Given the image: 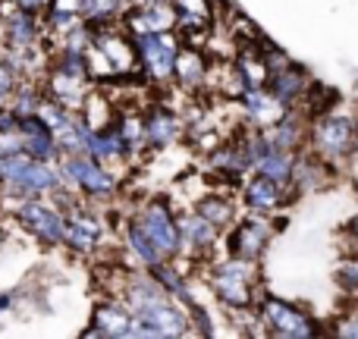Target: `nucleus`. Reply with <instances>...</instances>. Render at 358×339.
<instances>
[{
	"label": "nucleus",
	"mask_w": 358,
	"mask_h": 339,
	"mask_svg": "<svg viewBox=\"0 0 358 339\" xmlns=\"http://www.w3.org/2000/svg\"><path fill=\"white\" fill-rule=\"evenodd\" d=\"M57 170H60V182L66 189H73L82 201L92 204H110L123 192V179L117 176L107 164L94 161V157L82 154H60L57 157Z\"/></svg>",
	"instance_id": "nucleus-1"
},
{
	"label": "nucleus",
	"mask_w": 358,
	"mask_h": 339,
	"mask_svg": "<svg viewBox=\"0 0 358 339\" xmlns=\"http://www.w3.org/2000/svg\"><path fill=\"white\" fill-rule=\"evenodd\" d=\"M204 283H208V292L223 311L248 308V305H255V296H258V264L223 254V258L208 264Z\"/></svg>",
	"instance_id": "nucleus-2"
},
{
	"label": "nucleus",
	"mask_w": 358,
	"mask_h": 339,
	"mask_svg": "<svg viewBox=\"0 0 358 339\" xmlns=\"http://www.w3.org/2000/svg\"><path fill=\"white\" fill-rule=\"evenodd\" d=\"M321 161H327L334 170L346 167L355 151V113L340 110V104L324 110L308 123V145Z\"/></svg>",
	"instance_id": "nucleus-3"
},
{
	"label": "nucleus",
	"mask_w": 358,
	"mask_h": 339,
	"mask_svg": "<svg viewBox=\"0 0 358 339\" xmlns=\"http://www.w3.org/2000/svg\"><path fill=\"white\" fill-rule=\"evenodd\" d=\"M255 315H258L264 336H277V339H315L324 333L321 321L311 311H305L302 305L286 302L280 296L261 292L255 296Z\"/></svg>",
	"instance_id": "nucleus-4"
},
{
	"label": "nucleus",
	"mask_w": 358,
	"mask_h": 339,
	"mask_svg": "<svg viewBox=\"0 0 358 339\" xmlns=\"http://www.w3.org/2000/svg\"><path fill=\"white\" fill-rule=\"evenodd\" d=\"M136 69L148 85L167 88L173 85V63L179 54V38L173 31H132L129 35Z\"/></svg>",
	"instance_id": "nucleus-5"
},
{
	"label": "nucleus",
	"mask_w": 358,
	"mask_h": 339,
	"mask_svg": "<svg viewBox=\"0 0 358 339\" xmlns=\"http://www.w3.org/2000/svg\"><path fill=\"white\" fill-rule=\"evenodd\" d=\"M10 220H16L41 248L54 252L63 248V233H66V214L57 208L50 198H22L10 210Z\"/></svg>",
	"instance_id": "nucleus-6"
},
{
	"label": "nucleus",
	"mask_w": 358,
	"mask_h": 339,
	"mask_svg": "<svg viewBox=\"0 0 358 339\" xmlns=\"http://www.w3.org/2000/svg\"><path fill=\"white\" fill-rule=\"evenodd\" d=\"M273 217L277 214H255V210H248L245 217H236L233 226L223 229L227 236H220L227 242V254L248 261V264H258L267 254V245L273 242V236L280 229L273 223Z\"/></svg>",
	"instance_id": "nucleus-7"
},
{
	"label": "nucleus",
	"mask_w": 358,
	"mask_h": 339,
	"mask_svg": "<svg viewBox=\"0 0 358 339\" xmlns=\"http://www.w3.org/2000/svg\"><path fill=\"white\" fill-rule=\"evenodd\" d=\"M132 220L145 229L151 245L161 252V258H179V226H176V204L167 195H155L132 210Z\"/></svg>",
	"instance_id": "nucleus-8"
},
{
	"label": "nucleus",
	"mask_w": 358,
	"mask_h": 339,
	"mask_svg": "<svg viewBox=\"0 0 358 339\" xmlns=\"http://www.w3.org/2000/svg\"><path fill=\"white\" fill-rule=\"evenodd\" d=\"M107 233V223L101 220L98 208L92 201H79L73 210L66 214V233H63V248L69 254H79V258H88L101 248Z\"/></svg>",
	"instance_id": "nucleus-9"
},
{
	"label": "nucleus",
	"mask_w": 358,
	"mask_h": 339,
	"mask_svg": "<svg viewBox=\"0 0 358 339\" xmlns=\"http://www.w3.org/2000/svg\"><path fill=\"white\" fill-rule=\"evenodd\" d=\"M176 226H179V258H189L192 264L214 258V248L220 245V229L198 217L195 210H176Z\"/></svg>",
	"instance_id": "nucleus-10"
},
{
	"label": "nucleus",
	"mask_w": 358,
	"mask_h": 339,
	"mask_svg": "<svg viewBox=\"0 0 358 339\" xmlns=\"http://www.w3.org/2000/svg\"><path fill=\"white\" fill-rule=\"evenodd\" d=\"M334 179H336V170L330 167L327 161H321L311 148H302V151H296V161H292L289 198H302V195L324 192Z\"/></svg>",
	"instance_id": "nucleus-11"
},
{
	"label": "nucleus",
	"mask_w": 358,
	"mask_h": 339,
	"mask_svg": "<svg viewBox=\"0 0 358 339\" xmlns=\"http://www.w3.org/2000/svg\"><path fill=\"white\" fill-rule=\"evenodd\" d=\"M311 82H315V75H311L308 69L302 66V63L292 60L289 66L277 69V73H267L264 92L271 94V98L277 101L283 110H289V107H299V104L305 101V94H308Z\"/></svg>",
	"instance_id": "nucleus-12"
},
{
	"label": "nucleus",
	"mask_w": 358,
	"mask_h": 339,
	"mask_svg": "<svg viewBox=\"0 0 358 339\" xmlns=\"http://www.w3.org/2000/svg\"><path fill=\"white\" fill-rule=\"evenodd\" d=\"M142 120H145V145L155 154L170 151L179 138H185L182 117L167 104H155L151 110H142Z\"/></svg>",
	"instance_id": "nucleus-13"
},
{
	"label": "nucleus",
	"mask_w": 358,
	"mask_h": 339,
	"mask_svg": "<svg viewBox=\"0 0 358 339\" xmlns=\"http://www.w3.org/2000/svg\"><path fill=\"white\" fill-rule=\"evenodd\" d=\"M44 44V22L41 16L31 13H10L6 19H0V48L6 50H31Z\"/></svg>",
	"instance_id": "nucleus-14"
},
{
	"label": "nucleus",
	"mask_w": 358,
	"mask_h": 339,
	"mask_svg": "<svg viewBox=\"0 0 358 339\" xmlns=\"http://www.w3.org/2000/svg\"><path fill=\"white\" fill-rule=\"evenodd\" d=\"M239 195H242L245 210H255V214H277V210L289 201V192L280 189L277 182L264 179L261 173H255V170L248 173V176H242Z\"/></svg>",
	"instance_id": "nucleus-15"
},
{
	"label": "nucleus",
	"mask_w": 358,
	"mask_h": 339,
	"mask_svg": "<svg viewBox=\"0 0 358 339\" xmlns=\"http://www.w3.org/2000/svg\"><path fill=\"white\" fill-rule=\"evenodd\" d=\"M308 123L311 120L305 117L302 107H289V110H283L271 126H267L264 136L273 148L292 151V154H296V151H302L305 145H308Z\"/></svg>",
	"instance_id": "nucleus-16"
},
{
	"label": "nucleus",
	"mask_w": 358,
	"mask_h": 339,
	"mask_svg": "<svg viewBox=\"0 0 358 339\" xmlns=\"http://www.w3.org/2000/svg\"><path fill=\"white\" fill-rule=\"evenodd\" d=\"M210 73V54L204 48H189V44H179V54L173 63V85L182 88L189 94H201L204 82Z\"/></svg>",
	"instance_id": "nucleus-17"
},
{
	"label": "nucleus",
	"mask_w": 358,
	"mask_h": 339,
	"mask_svg": "<svg viewBox=\"0 0 358 339\" xmlns=\"http://www.w3.org/2000/svg\"><path fill=\"white\" fill-rule=\"evenodd\" d=\"M82 154L94 157V161L107 164V167H113V164H129V148H126V138L117 126V117H113L110 123L88 132Z\"/></svg>",
	"instance_id": "nucleus-18"
},
{
	"label": "nucleus",
	"mask_w": 358,
	"mask_h": 339,
	"mask_svg": "<svg viewBox=\"0 0 358 339\" xmlns=\"http://www.w3.org/2000/svg\"><path fill=\"white\" fill-rule=\"evenodd\" d=\"M132 315L126 311V305L120 298H104V302L94 305L92 321L82 330V336L92 339H126V330H129Z\"/></svg>",
	"instance_id": "nucleus-19"
},
{
	"label": "nucleus",
	"mask_w": 358,
	"mask_h": 339,
	"mask_svg": "<svg viewBox=\"0 0 358 339\" xmlns=\"http://www.w3.org/2000/svg\"><path fill=\"white\" fill-rule=\"evenodd\" d=\"M41 88L48 98H54L57 104H63L66 110L79 113L82 104H85L88 92L94 88L92 79H76V75H63L57 73V69H48V73L41 75Z\"/></svg>",
	"instance_id": "nucleus-20"
},
{
	"label": "nucleus",
	"mask_w": 358,
	"mask_h": 339,
	"mask_svg": "<svg viewBox=\"0 0 358 339\" xmlns=\"http://www.w3.org/2000/svg\"><path fill=\"white\" fill-rule=\"evenodd\" d=\"M16 132H19V138H22V151L31 157V161L57 164V157H60V145H57L54 132H50L38 117H19Z\"/></svg>",
	"instance_id": "nucleus-21"
},
{
	"label": "nucleus",
	"mask_w": 358,
	"mask_h": 339,
	"mask_svg": "<svg viewBox=\"0 0 358 339\" xmlns=\"http://www.w3.org/2000/svg\"><path fill=\"white\" fill-rule=\"evenodd\" d=\"M236 104H239V113H242L239 123L242 126H255V129H267V126L283 113V107H280L277 101L264 92V85L242 88L239 98H236Z\"/></svg>",
	"instance_id": "nucleus-22"
},
{
	"label": "nucleus",
	"mask_w": 358,
	"mask_h": 339,
	"mask_svg": "<svg viewBox=\"0 0 358 339\" xmlns=\"http://www.w3.org/2000/svg\"><path fill=\"white\" fill-rule=\"evenodd\" d=\"M192 210H195L198 217H204L208 223H214L220 233L227 226H233L236 217H239L236 198L227 195V192H217V189H208L204 195H195V201H192Z\"/></svg>",
	"instance_id": "nucleus-23"
},
{
	"label": "nucleus",
	"mask_w": 358,
	"mask_h": 339,
	"mask_svg": "<svg viewBox=\"0 0 358 339\" xmlns=\"http://www.w3.org/2000/svg\"><path fill=\"white\" fill-rule=\"evenodd\" d=\"M123 252L129 254L136 267H155L157 261H164L161 252L151 245V239L145 236V229L138 226L132 217H126V223H123Z\"/></svg>",
	"instance_id": "nucleus-24"
},
{
	"label": "nucleus",
	"mask_w": 358,
	"mask_h": 339,
	"mask_svg": "<svg viewBox=\"0 0 358 339\" xmlns=\"http://www.w3.org/2000/svg\"><path fill=\"white\" fill-rule=\"evenodd\" d=\"M138 0H82V19L94 29L101 25H120L126 10H132Z\"/></svg>",
	"instance_id": "nucleus-25"
},
{
	"label": "nucleus",
	"mask_w": 358,
	"mask_h": 339,
	"mask_svg": "<svg viewBox=\"0 0 358 339\" xmlns=\"http://www.w3.org/2000/svg\"><path fill=\"white\" fill-rule=\"evenodd\" d=\"M292 161H296V154L292 151H280V148H271L261 161H255V173H261L264 179H271V182H277L280 189L289 192V179H292Z\"/></svg>",
	"instance_id": "nucleus-26"
},
{
	"label": "nucleus",
	"mask_w": 358,
	"mask_h": 339,
	"mask_svg": "<svg viewBox=\"0 0 358 339\" xmlns=\"http://www.w3.org/2000/svg\"><path fill=\"white\" fill-rule=\"evenodd\" d=\"M41 98H44L41 82H35V79H19L16 88H13V94H10V101H6V110H10L16 120H19V117H35V113H38V104H41Z\"/></svg>",
	"instance_id": "nucleus-27"
},
{
	"label": "nucleus",
	"mask_w": 358,
	"mask_h": 339,
	"mask_svg": "<svg viewBox=\"0 0 358 339\" xmlns=\"http://www.w3.org/2000/svg\"><path fill=\"white\" fill-rule=\"evenodd\" d=\"M334 280H336V286L346 292V298L358 296V254H352V252L343 254L336 271H334Z\"/></svg>",
	"instance_id": "nucleus-28"
},
{
	"label": "nucleus",
	"mask_w": 358,
	"mask_h": 339,
	"mask_svg": "<svg viewBox=\"0 0 358 339\" xmlns=\"http://www.w3.org/2000/svg\"><path fill=\"white\" fill-rule=\"evenodd\" d=\"M330 336L340 339H358V298H346L343 311L330 324Z\"/></svg>",
	"instance_id": "nucleus-29"
},
{
	"label": "nucleus",
	"mask_w": 358,
	"mask_h": 339,
	"mask_svg": "<svg viewBox=\"0 0 358 339\" xmlns=\"http://www.w3.org/2000/svg\"><path fill=\"white\" fill-rule=\"evenodd\" d=\"M35 117L41 120V123L48 126L50 132H54V129H60V126L66 123L69 117H73V110H66V107H63V104H57L54 98H48V94H44V98H41V104H38V113H35Z\"/></svg>",
	"instance_id": "nucleus-30"
},
{
	"label": "nucleus",
	"mask_w": 358,
	"mask_h": 339,
	"mask_svg": "<svg viewBox=\"0 0 358 339\" xmlns=\"http://www.w3.org/2000/svg\"><path fill=\"white\" fill-rule=\"evenodd\" d=\"M16 73H13L10 66H6L3 60H0V107H6V101H10L13 88H16Z\"/></svg>",
	"instance_id": "nucleus-31"
},
{
	"label": "nucleus",
	"mask_w": 358,
	"mask_h": 339,
	"mask_svg": "<svg viewBox=\"0 0 358 339\" xmlns=\"http://www.w3.org/2000/svg\"><path fill=\"white\" fill-rule=\"evenodd\" d=\"M16 151H22V138H19V132H0V157L3 154H16Z\"/></svg>",
	"instance_id": "nucleus-32"
},
{
	"label": "nucleus",
	"mask_w": 358,
	"mask_h": 339,
	"mask_svg": "<svg viewBox=\"0 0 358 339\" xmlns=\"http://www.w3.org/2000/svg\"><path fill=\"white\" fill-rule=\"evenodd\" d=\"M48 6H50V0H16V10L31 13V16H44Z\"/></svg>",
	"instance_id": "nucleus-33"
},
{
	"label": "nucleus",
	"mask_w": 358,
	"mask_h": 339,
	"mask_svg": "<svg viewBox=\"0 0 358 339\" xmlns=\"http://www.w3.org/2000/svg\"><path fill=\"white\" fill-rule=\"evenodd\" d=\"M19 305V289H3L0 292V317H6Z\"/></svg>",
	"instance_id": "nucleus-34"
},
{
	"label": "nucleus",
	"mask_w": 358,
	"mask_h": 339,
	"mask_svg": "<svg viewBox=\"0 0 358 339\" xmlns=\"http://www.w3.org/2000/svg\"><path fill=\"white\" fill-rule=\"evenodd\" d=\"M346 239L352 242V248H349V252L358 254V214L349 217V223H346Z\"/></svg>",
	"instance_id": "nucleus-35"
},
{
	"label": "nucleus",
	"mask_w": 358,
	"mask_h": 339,
	"mask_svg": "<svg viewBox=\"0 0 358 339\" xmlns=\"http://www.w3.org/2000/svg\"><path fill=\"white\" fill-rule=\"evenodd\" d=\"M6 239H10V233H6V223H3V217H0V248L6 245Z\"/></svg>",
	"instance_id": "nucleus-36"
},
{
	"label": "nucleus",
	"mask_w": 358,
	"mask_h": 339,
	"mask_svg": "<svg viewBox=\"0 0 358 339\" xmlns=\"http://www.w3.org/2000/svg\"><path fill=\"white\" fill-rule=\"evenodd\" d=\"M352 157H358V113H355V151H352Z\"/></svg>",
	"instance_id": "nucleus-37"
},
{
	"label": "nucleus",
	"mask_w": 358,
	"mask_h": 339,
	"mask_svg": "<svg viewBox=\"0 0 358 339\" xmlns=\"http://www.w3.org/2000/svg\"><path fill=\"white\" fill-rule=\"evenodd\" d=\"M355 298H358V296H355Z\"/></svg>",
	"instance_id": "nucleus-38"
}]
</instances>
